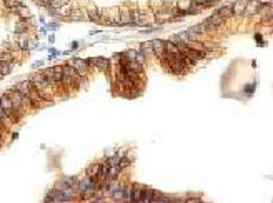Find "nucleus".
<instances>
[{"instance_id": "nucleus-1", "label": "nucleus", "mask_w": 273, "mask_h": 203, "mask_svg": "<svg viewBox=\"0 0 273 203\" xmlns=\"http://www.w3.org/2000/svg\"><path fill=\"white\" fill-rule=\"evenodd\" d=\"M73 194L71 182L65 180L60 184L58 188H54L46 197L45 202L55 203L69 200Z\"/></svg>"}, {"instance_id": "nucleus-2", "label": "nucleus", "mask_w": 273, "mask_h": 203, "mask_svg": "<svg viewBox=\"0 0 273 203\" xmlns=\"http://www.w3.org/2000/svg\"><path fill=\"white\" fill-rule=\"evenodd\" d=\"M90 62L101 70H104L106 69L108 65V60L105 58L100 57L92 58L91 60H90Z\"/></svg>"}, {"instance_id": "nucleus-3", "label": "nucleus", "mask_w": 273, "mask_h": 203, "mask_svg": "<svg viewBox=\"0 0 273 203\" xmlns=\"http://www.w3.org/2000/svg\"><path fill=\"white\" fill-rule=\"evenodd\" d=\"M87 63L85 60L77 59L74 60L73 67L74 69L77 73H83L87 71Z\"/></svg>"}, {"instance_id": "nucleus-4", "label": "nucleus", "mask_w": 273, "mask_h": 203, "mask_svg": "<svg viewBox=\"0 0 273 203\" xmlns=\"http://www.w3.org/2000/svg\"><path fill=\"white\" fill-rule=\"evenodd\" d=\"M63 77V71L60 67L53 69V78L55 81H59Z\"/></svg>"}, {"instance_id": "nucleus-5", "label": "nucleus", "mask_w": 273, "mask_h": 203, "mask_svg": "<svg viewBox=\"0 0 273 203\" xmlns=\"http://www.w3.org/2000/svg\"><path fill=\"white\" fill-rule=\"evenodd\" d=\"M134 61L136 62H137L139 64L142 65L144 64V61H145V55H144V54H143V52H136Z\"/></svg>"}, {"instance_id": "nucleus-6", "label": "nucleus", "mask_w": 273, "mask_h": 203, "mask_svg": "<svg viewBox=\"0 0 273 203\" xmlns=\"http://www.w3.org/2000/svg\"><path fill=\"white\" fill-rule=\"evenodd\" d=\"M43 64H44V62H43V61H41V60L36 61L34 62V64H33L32 65V67L33 68H37V67L42 66V65H43Z\"/></svg>"}, {"instance_id": "nucleus-7", "label": "nucleus", "mask_w": 273, "mask_h": 203, "mask_svg": "<svg viewBox=\"0 0 273 203\" xmlns=\"http://www.w3.org/2000/svg\"><path fill=\"white\" fill-rule=\"evenodd\" d=\"M58 24L57 23H50L49 24V26L50 27H52V28H55V27H57Z\"/></svg>"}]
</instances>
